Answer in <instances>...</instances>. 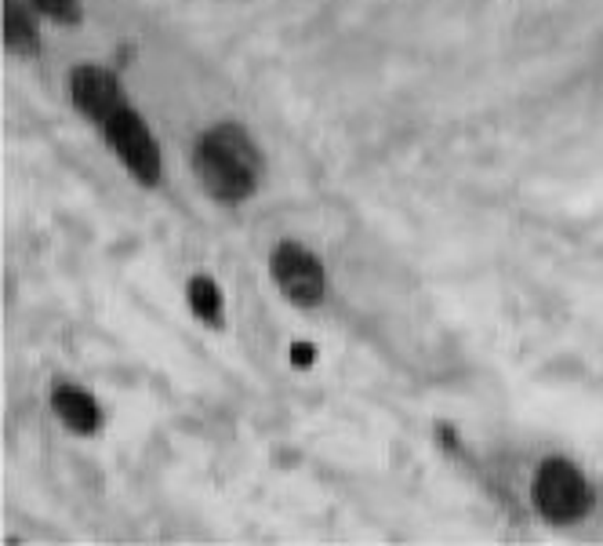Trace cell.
Returning a JSON list of instances; mask_svg holds the SVG:
<instances>
[{"label":"cell","mask_w":603,"mask_h":546,"mask_svg":"<svg viewBox=\"0 0 603 546\" xmlns=\"http://www.w3.org/2000/svg\"><path fill=\"white\" fill-rule=\"evenodd\" d=\"M193 171L204 193L219 204H241L255 197L266 160H262L247 128L233 120L211 124L193 143Z\"/></svg>","instance_id":"1"},{"label":"cell","mask_w":603,"mask_h":546,"mask_svg":"<svg viewBox=\"0 0 603 546\" xmlns=\"http://www.w3.org/2000/svg\"><path fill=\"white\" fill-rule=\"evenodd\" d=\"M66 92H70V103L77 106L81 114L95 124V128L113 114V109L128 103V98H124L120 81H117V73L106 70V66H77V70H70Z\"/></svg>","instance_id":"5"},{"label":"cell","mask_w":603,"mask_h":546,"mask_svg":"<svg viewBox=\"0 0 603 546\" xmlns=\"http://www.w3.org/2000/svg\"><path fill=\"white\" fill-rule=\"evenodd\" d=\"M531 503H535L538 517L563 528V525H574V521H582L589 514V506H593V492H589L585 474L571 463V459L549 455V459H542V466L535 470Z\"/></svg>","instance_id":"2"},{"label":"cell","mask_w":603,"mask_h":546,"mask_svg":"<svg viewBox=\"0 0 603 546\" xmlns=\"http://www.w3.org/2000/svg\"><path fill=\"white\" fill-rule=\"evenodd\" d=\"M103 139L109 143V150L117 154V160L128 168V176L142 186H157L165 176V160H160L154 132L146 128V120L138 117V109L131 103L117 106L113 114L98 124Z\"/></svg>","instance_id":"3"},{"label":"cell","mask_w":603,"mask_h":546,"mask_svg":"<svg viewBox=\"0 0 603 546\" xmlns=\"http://www.w3.org/2000/svg\"><path fill=\"white\" fill-rule=\"evenodd\" d=\"M313 343H292V365L295 368H309L313 365Z\"/></svg>","instance_id":"10"},{"label":"cell","mask_w":603,"mask_h":546,"mask_svg":"<svg viewBox=\"0 0 603 546\" xmlns=\"http://www.w3.org/2000/svg\"><path fill=\"white\" fill-rule=\"evenodd\" d=\"M52 412L59 416V423L70 433H81V438H95L98 427H103V408L92 393L77 382H55L52 387Z\"/></svg>","instance_id":"6"},{"label":"cell","mask_w":603,"mask_h":546,"mask_svg":"<svg viewBox=\"0 0 603 546\" xmlns=\"http://www.w3.org/2000/svg\"><path fill=\"white\" fill-rule=\"evenodd\" d=\"M36 11H44L52 22H62V27H77L81 22V0H33Z\"/></svg>","instance_id":"9"},{"label":"cell","mask_w":603,"mask_h":546,"mask_svg":"<svg viewBox=\"0 0 603 546\" xmlns=\"http://www.w3.org/2000/svg\"><path fill=\"white\" fill-rule=\"evenodd\" d=\"M4 44L8 52L22 59L41 55V33H36V22L27 15V8L19 0H4Z\"/></svg>","instance_id":"7"},{"label":"cell","mask_w":603,"mask_h":546,"mask_svg":"<svg viewBox=\"0 0 603 546\" xmlns=\"http://www.w3.org/2000/svg\"><path fill=\"white\" fill-rule=\"evenodd\" d=\"M186 303H190L193 317L204 321L208 328H219L225 309H222V288L215 281L208 277V273H197V277H190V284H186Z\"/></svg>","instance_id":"8"},{"label":"cell","mask_w":603,"mask_h":546,"mask_svg":"<svg viewBox=\"0 0 603 546\" xmlns=\"http://www.w3.org/2000/svg\"><path fill=\"white\" fill-rule=\"evenodd\" d=\"M269 273L281 295L295 306H320L324 292H328V277H324L320 259L298 241H281L269 255Z\"/></svg>","instance_id":"4"}]
</instances>
